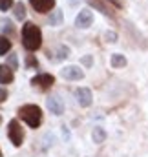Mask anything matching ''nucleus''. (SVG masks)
<instances>
[{
	"label": "nucleus",
	"instance_id": "nucleus-25",
	"mask_svg": "<svg viewBox=\"0 0 148 157\" xmlns=\"http://www.w3.org/2000/svg\"><path fill=\"white\" fill-rule=\"evenodd\" d=\"M108 2H110L111 6H115L117 9H121V7H123V2H121V0H108Z\"/></svg>",
	"mask_w": 148,
	"mask_h": 157
},
{
	"label": "nucleus",
	"instance_id": "nucleus-3",
	"mask_svg": "<svg viewBox=\"0 0 148 157\" xmlns=\"http://www.w3.org/2000/svg\"><path fill=\"white\" fill-rule=\"evenodd\" d=\"M7 137H9V141H11L13 146H22L26 135H24V130H22V126H20V122H18L17 119H11V121H9Z\"/></svg>",
	"mask_w": 148,
	"mask_h": 157
},
{
	"label": "nucleus",
	"instance_id": "nucleus-9",
	"mask_svg": "<svg viewBox=\"0 0 148 157\" xmlns=\"http://www.w3.org/2000/svg\"><path fill=\"white\" fill-rule=\"evenodd\" d=\"M29 4L33 6V9L37 13H48V11L53 9L55 0H29Z\"/></svg>",
	"mask_w": 148,
	"mask_h": 157
},
{
	"label": "nucleus",
	"instance_id": "nucleus-20",
	"mask_svg": "<svg viewBox=\"0 0 148 157\" xmlns=\"http://www.w3.org/2000/svg\"><path fill=\"white\" fill-rule=\"evenodd\" d=\"M80 64H84L86 68H92V66H93V57H92V55H84V57L80 59Z\"/></svg>",
	"mask_w": 148,
	"mask_h": 157
},
{
	"label": "nucleus",
	"instance_id": "nucleus-21",
	"mask_svg": "<svg viewBox=\"0 0 148 157\" xmlns=\"http://www.w3.org/2000/svg\"><path fill=\"white\" fill-rule=\"evenodd\" d=\"M26 62H28V66H29V68H35V66L38 64L37 59H35L33 55H28V57H26Z\"/></svg>",
	"mask_w": 148,
	"mask_h": 157
},
{
	"label": "nucleus",
	"instance_id": "nucleus-2",
	"mask_svg": "<svg viewBox=\"0 0 148 157\" xmlns=\"http://www.w3.org/2000/svg\"><path fill=\"white\" fill-rule=\"evenodd\" d=\"M18 117L29 128H38L42 124V110L37 104H24L22 108H18Z\"/></svg>",
	"mask_w": 148,
	"mask_h": 157
},
{
	"label": "nucleus",
	"instance_id": "nucleus-6",
	"mask_svg": "<svg viewBox=\"0 0 148 157\" xmlns=\"http://www.w3.org/2000/svg\"><path fill=\"white\" fill-rule=\"evenodd\" d=\"M92 24H93V15H92L90 9H82V11L77 15V18H75V26H77L79 29H88Z\"/></svg>",
	"mask_w": 148,
	"mask_h": 157
},
{
	"label": "nucleus",
	"instance_id": "nucleus-4",
	"mask_svg": "<svg viewBox=\"0 0 148 157\" xmlns=\"http://www.w3.org/2000/svg\"><path fill=\"white\" fill-rule=\"evenodd\" d=\"M75 99H77V102L80 104V108L92 106V101H93L92 90H90V88H77V90H75Z\"/></svg>",
	"mask_w": 148,
	"mask_h": 157
},
{
	"label": "nucleus",
	"instance_id": "nucleus-28",
	"mask_svg": "<svg viewBox=\"0 0 148 157\" xmlns=\"http://www.w3.org/2000/svg\"><path fill=\"white\" fill-rule=\"evenodd\" d=\"M0 155H2V152H0Z\"/></svg>",
	"mask_w": 148,
	"mask_h": 157
},
{
	"label": "nucleus",
	"instance_id": "nucleus-26",
	"mask_svg": "<svg viewBox=\"0 0 148 157\" xmlns=\"http://www.w3.org/2000/svg\"><path fill=\"white\" fill-rule=\"evenodd\" d=\"M62 133H64V139L68 141V139H70V132H68V128H66V126H62Z\"/></svg>",
	"mask_w": 148,
	"mask_h": 157
},
{
	"label": "nucleus",
	"instance_id": "nucleus-5",
	"mask_svg": "<svg viewBox=\"0 0 148 157\" xmlns=\"http://www.w3.org/2000/svg\"><path fill=\"white\" fill-rule=\"evenodd\" d=\"M46 106L53 115H62L64 113V102H62V99L59 95H49L46 99Z\"/></svg>",
	"mask_w": 148,
	"mask_h": 157
},
{
	"label": "nucleus",
	"instance_id": "nucleus-12",
	"mask_svg": "<svg viewBox=\"0 0 148 157\" xmlns=\"http://www.w3.org/2000/svg\"><path fill=\"white\" fill-rule=\"evenodd\" d=\"M48 24H49V26H60V24H62V11H60V9H55V11L49 15Z\"/></svg>",
	"mask_w": 148,
	"mask_h": 157
},
{
	"label": "nucleus",
	"instance_id": "nucleus-8",
	"mask_svg": "<svg viewBox=\"0 0 148 157\" xmlns=\"http://www.w3.org/2000/svg\"><path fill=\"white\" fill-rule=\"evenodd\" d=\"M53 82H55V77H53V75H49V73H40V75H37V77L31 78V84H33V86H40L42 90L51 88V86H53Z\"/></svg>",
	"mask_w": 148,
	"mask_h": 157
},
{
	"label": "nucleus",
	"instance_id": "nucleus-23",
	"mask_svg": "<svg viewBox=\"0 0 148 157\" xmlns=\"http://www.w3.org/2000/svg\"><path fill=\"white\" fill-rule=\"evenodd\" d=\"M2 31H4V33H13V31H15V28H13V24H11V22H6V24H4V28H2Z\"/></svg>",
	"mask_w": 148,
	"mask_h": 157
},
{
	"label": "nucleus",
	"instance_id": "nucleus-1",
	"mask_svg": "<svg viewBox=\"0 0 148 157\" xmlns=\"http://www.w3.org/2000/svg\"><path fill=\"white\" fill-rule=\"evenodd\" d=\"M42 44V31L40 28L35 26L33 22H26L22 28V46L24 49H28L29 53L37 51Z\"/></svg>",
	"mask_w": 148,
	"mask_h": 157
},
{
	"label": "nucleus",
	"instance_id": "nucleus-13",
	"mask_svg": "<svg viewBox=\"0 0 148 157\" xmlns=\"http://www.w3.org/2000/svg\"><path fill=\"white\" fill-rule=\"evenodd\" d=\"M110 62H111L113 68H124V66H126V57H124V55H119V53H113L111 59H110Z\"/></svg>",
	"mask_w": 148,
	"mask_h": 157
},
{
	"label": "nucleus",
	"instance_id": "nucleus-11",
	"mask_svg": "<svg viewBox=\"0 0 148 157\" xmlns=\"http://www.w3.org/2000/svg\"><path fill=\"white\" fill-rule=\"evenodd\" d=\"M106 130L104 128H101V126H95L93 130H92V139H93V143L95 144H101V143H104L106 141Z\"/></svg>",
	"mask_w": 148,
	"mask_h": 157
},
{
	"label": "nucleus",
	"instance_id": "nucleus-10",
	"mask_svg": "<svg viewBox=\"0 0 148 157\" xmlns=\"http://www.w3.org/2000/svg\"><path fill=\"white\" fill-rule=\"evenodd\" d=\"M13 70L7 64H0V84H9L13 82Z\"/></svg>",
	"mask_w": 148,
	"mask_h": 157
},
{
	"label": "nucleus",
	"instance_id": "nucleus-14",
	"mask_svg": "<svg viewBox=\"0 0 148 157\" xmlns=\"http://www.w3.org/2000/svg\"><path fill=\"white\" fill-rule=\"evenodd\" d=\"M9 49H11V40L4 35H0V55H7Z\"/></svg>",
	"mask_w": 148,
	"mask_h": 157
},
{
	"label": "nucleus",
	"instance_id": "nucleus-17",
	"mask_svg": "<svg viewBox=\"0 0 148 157\" xmlns=\"http://www.w3.org/2000/svg\"><path fill=\"white\" fill-rule=\"evenodd\" d=\"M57 57L62 60V59H66V57H70V49L66 48V46H59V51H57Z\"/></svg>",
	"mask_w": 148,
	"mask_h": 157
},
{
	"label": "nucleus",
	"instance_id": "nucleus-7",
	"mask_svg": "<svg viewBox=\"0 0 148 157\" xmlns=\"http://www.w3.org/2000/svg\"><path fill=\"white\" fill-rule=\"evenodd\" d=\"M60 75L66 78V80L73 82V80H80V78H84V71H82L79 66H66V68H62Z\"/></svg>",
	"mask_w": 148,
	"mask_h": 157
},
{
	"label": "nucleus",
	"instance_id": "nucleus-18",
	"mask_svg": "<svg viewBox=\"0 0 148 157\" xmlns=\"http://www.w3.org/2000/svg\"><path fill=\"white\" fill-rule=\"evenodd\" d=\"M88 2H90V4H93V7H95V9H99L101 13H104V15H110V11H108V9H106V7H104L101 2H97V0H88Z\"/></svg>",
	"mask_w": 148,
	"mask_h": 157
},
{
	"label": "nucleus",
	"instance_id": "nucleus-27",
	"mask_svg": "<svg viewBox=\"0 0 148 157\" xmlns=\"http://www.w3.org/2000/svg\"><path fill=\"white\" fill-rule=\"evenodd\" d=\"M0 124H2V115H0Z\"/></svg>",
	"mask_w": 148,
	"mask_h": 157
},
{
	"label": "nucleus",
	"instance_id": "nucleus-22",
	"mask_svg": "<svg viewBox=\"0 0 148 157\" xmlns=\"http://www.w3.org/2000/svg\"><path fill=\"white\" fill-rule=\"evenodd\" d=\"M104 39L108 40V42H115L117 40V33L115 31H106V37Z\"/></svg>",
	"mask_w": 148,
	"mask_h": 157
},
{
	"label": "nucleus",
	"instance_id": "nucleus-15",
	"mask_svg": "<svg viewBox=\"0 0 148 157\" xmlns=\"http://www.w3.org/2000/svg\"><path fill=\"white\" fill-rule=\"evenodd\" d=\"M26 17V6L24 4H15V18L22 20Z\"/></svg>",
	"mask_w": 148,
	"mask_h": 157
},
{
	"label": "nucleus",
	"instance_id": "nucleus-19",
	"mask_svg": "<svg viewBox=\"0 0 148 157\" xmlns=\"http://www.w3.org/2000/svg\"><path fill=\"white\" fill-rule=\"evenodd\" d=\"M11 7H15V2L13 0H0V11H7Z\"/></svg>",
	"mask_w": 148,
	"mask_h": 157
},
{
	"label": "nucleus",
	"instance_id": "nucleus-24",
	"mask_svg": "<svg viewBox=\"0 0 148 157\" xmlns=\"http://www.w3.org/2000/svg\"><path fill=\"white\" fill-rule=\"evenodd\" d=\"M7 99V90H4V88H0V102H4Z\"/></svg>",
	"mask_w": 148,
	"mask_h": 157
},
{
	"label": "nucleus",
	"instance_id": "nucleus-16",
	"mask_svg": "<svg viewBox=\"0 0 148 157\" xmlns=\"http://www.w3.org/2000/svg\"><path fill=\"white\" fill-rule=\"evenodd\" d=\"M6 64H7L11 70H17V68H18V62H17V55H15V53H11V55L7 57V62H6Z\"/></svg>",
	"mask_w": 148,
	"mask_h": 157
}]
</instances>
